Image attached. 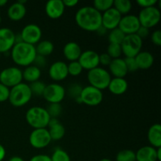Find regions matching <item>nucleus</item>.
<instances>
[{
    "label": "nucleus",
    "instance_id": "obj_1",
    "mask_svg": "<svg viewBox=\"0 0 161 161\" xmlns=\"http://www.w3.org/2000/svg\"><path fill=\"white\" fill-rule=\"evenodd\" d=\"M75 20L81 29L97 31L102 27V14L93 6H83L75 13Z\"/></svg>",
    "mask_w": 161,
    "mask_h": 161
},
{
    "label": "nucleus",
    "instance_id": "obj_2",
    "mask_svg": "<svg viewBox=\"0 0 161 161\" xmlns=\"http://www.w3.org/2000/svg\"><path fill=\"white\" fill-rule=\"evenodd\" d=\"M36 55V47L24 42L15 43L10 50V56L13 61L17 65L22 67L31 65Z\"/></svg>",
    "mask_w": 161,
    "mask_h": 161
},
{
    "label": "nucleus",
    "instance_id": "obj_3",
    "mask_svg": "<svg viewBox=\"0 0 161 161\" xmlns=\"http://www.w3.org/2000/svg\"><path fill=\"white\" fill-rule=\"evenodd\" d=\"M25 119L33 129H40L47 128L50 117L45 108L33 106L26 112Z\"/></svg>",
    "mask_w": 161,
    "mask_h": 161
},
{
    "label": "nucleus",
    "instance_id": "obj_4",
    "mask_svg": "<svg viewBox=\"0 0 161 161\" xmlns=\"http://www.w3.org/2000/svg\"><path fill=\"white\" fill-rule=\"evenodd\" d=\"M32 97L29 85L25 83L20 84L9 89V95L8 101L14 107H22L27 105Z\"/></svg>",
    "mask_w": 161,
    "mask_h": 161
},
{
    "label": "nucleus",
    "instance_id": "obj_5",
    "mask_svg": "<svg viewBox=\"0 0 161 161\" xmlns=\"http://www.w3.org/2000/svg\"><path fill=\"white\" fill-rule=\"evenodd\" d=\"M112 77L108 70L102 67H97L88 71L87 80L90 86H92L100 91L108 88Z\"/></svg>",
    "mask_w": 161,
    "mask_h": 161
},
{
    "label": "nucleus",
    "instance_id": "obj_6",
    "mask_svg": "<svg viewBox=\"0 0 161 161\" xmlns=\"http://www.w3.org/2000/svg\"><path fill=\"white\" fill-rule=\"evenodd\" d=\"M138 17L141 26L150 29L160 23L161 19L160 8L156 6L142 9Z\"/></svg>",
    "mask_w": 161,
    "mask_h": 161
},
{
    "label": "nucleus",
    "instance_id": "obj_7",
    "mask_svg": "<svg viewBox=\"0 0 161 161\" xmlns=\"http://www.w3.org/2000/svg\"><path fill=\"white\" fill-rule=\"evenodd\" d=\"M143 40L136 34L126 36L121 43L122 53L125 58H135L142 49Z\"/></svg>",
    "mask_w": 161,
    "mask_h": 161
},
{
    "label": "nucleus",
    "instance_id": "obj_8",
    "mask_svg": "<svg viewBox=\"0 0 161 161\" xmlns=\"http://www.w3.org/2000/svg\"><path fill=\"white\" fill-rule=\"evenodd\" d=\"M23 82L22 70L12 66L4 69L0 72V83L8 88H12Z\"/></svg>",
    "mask_w": 161,
    "mask_h": 161
},
{
    "label": "nucleus",
    "instance_id": "obj_9",
    "mask_svg": "<svg viewBox=\"0 0 161 161\" xmlns=\"http://www.w3.org/2000/svg\"><path fill=\"white\" fill-rule=\"evenodd\" d=\"M65 95V88L59 83H53L46 85L42 97L49 104H61V102L64 100Z\"/></svg>",
    "mask_w": 161,
    "mask_h": 161
},
{
    "label": "nucleus",
    "instance_id": "obj_10",
    "mask_svg": "<svg viewBox=\"0 0 161 161\" xmlns=\"http://www.w3.org/2000/svg\"><path fill=\"white\" fill-rule=\"evenodd\" d=\"M80 97L81 103L89 106H97L103 101V93L100 90L88 85L83 87Z\"/></svg>",
    "mask_w": 161,
    "mask_h": 161
},
{
    "label": "nucleus",
    "instance_id": "obj_11",
    "mask_svg": "<svg viewBox=\"0 0 161 161\" xmlns=\"http://www.w3.org/2000/svg\"><path fill=\"white\" fill-rule=\"evenodd\" d=\"M52 142L47 128L34 129L29 135V143L37 149L47 147Z\"/></svg>",
    "mask_w": 161,
    "mask_h": 161
},
{
    "label": "nucleus",
    "instance_id": "obj_12",
    "mask_svg": "<svg viewBox=\"0 0 161 161\" xmlns=\"http://www.w3.org/2000/svg\"><path fill=\"white\" fill-rule=\"evenodd\" d=\"M20 36L22 42L36 46L41 41L42 31L39 25L36 24H28L22 28Z\"/></svg>",
    "mask_w": 161,
    "mask_h": 161
},
{
    "label": "nucleus",
    "instance_id": "obj_13",
    "mask_svg": "<svg viewBox=\"0 0 161 161\" xmlns=\"http://www.w3.org/2000/svg\"><path fill=\"white\" fill-rule=\"evenodd\" d=\"M140 26L141 25L138 16L129 14L127 15L122 16L118 28L123 31L125 36H128V35L136 34Z\"/></svg>",
    "mask_w": 161,
    "mask_h": 161
},
{
    "label": "nucleus",
    "instance_id": "obj_14",
    "mask_svg": "<svg viewBox=\"0 0 161 161\" xmlns=\"http://www.w3.org/2000/svg\"><path fill=\"white\" fill-rule=\"evenodd\" d=\"M122 15L114 7L102 14V26L108 31L115 29L119 26Z\"/></svg>",
    "mask_w": 161,
    "mask_h": 161
},
{
    "label": "nucleus",
    "instance_id": "obj_15",
    "mask_svg": "<svg viewBox=\"0 0 161 161\" xmlns=\"http://www.w3.org/2000/svg\"><path fill=\"white\" fill-rule=\"evenodd\" d=\"M16 43V34L9 28H0V53L10 52Z\"/></svg>",
    "mask_w": 161,
    "mask_h": 161
},
{
    "label": "nucleus",
    "instance_id": "obj_16",
    "mask_svg": "<svg viewBox=\"0 0 161 161\" xmlns=\"http://www.w3.org/2000/svg\"><path fill=\"white\" fill-rule=\"evenodd\" d=\"M78 61L81 64L83 70L86 69L90 71L99 67V54L94 50H87L82 52Z\"/></svg>",
    "mask_w": 161,
    "mask_h": 161
},
{
    "label": "nucleus",
    "instance_id": "obj_17",
    "mask_svg": "<svg viewBox=\"0 0 161 161\" xmlns=\"http://www.w3.org/2000/svg\"><path fill=\"white\" fill-rule=\"evenodd\" d=\"M48 72L50 79L56 82L62 81L69 76L67 64L61 61L53 62L49 68Z\"/></svg>",
    "mask_w": 161,
    "mask_h": 161
},
{
    "label": "nucleus",
    "instance_id": "obj_18",
    "mask_svg": "<svg viewBox=\"0 0 161 161\" xmlns=\"http://www.w3.org/2000/svg\"><path fill=\"white\" fill-rule=\"evenodd\" d=\"M65 10V6L62 0H50L45 5V13L51 19L61 17Z\"/></svg>",
    "mask_w": 161,
    "mask_h": 161
},
{
    "label": "nucleus",
    "instance_id": "obj_19",
    "mask_svg": "<svg viewBox=\"0 0 161 161\" xmlns=\"http://www.w3.org/2000/svg\"><path fill=\"white\" fill-rule=\"evenodd\" d=\"M108 69L110 75H113L114 78H125L128 73L124 58H119L112 60L111 63L108 65Z\"/></svg>",
    "mask_w": 161,
    "mask_h": 161
},
{
    "label": "nucleus",
    "instance_id": "obj_20",
    "mask_svg": "<svg viewBox=\"0 0 161 161\" xmlns=\"http://www.w3.org/2000/svg\"><path fill=\"white\" fill-rule=\"evenodd\" d=\"M26 14V6L19 1L11 4L7 9L8 17L13 21H20L25 17Z\"/></svg>",
    "mask_w": 161,
    "mask_h": 161
},
{
    "label": "nucleus",
    "instance_id": "obj_21",
    "mask_svg": "<svg viewBox=\"0 0 161 161\" xmlns=\"http://www.w3.org/2000/svg\"><path fill=\"white\" fill-rule=\"evenodd\" d=\"M47 127L52 141H59L65 135V128L58 119H50Z\"/></svg>",
    "mask_w": 161,
    "mask_h": 161
},
{
    "label": "nucleus",
    "instance_id": "obj_22",
    "mask_svg": "<svg viewBox=\"0 0 161 161\" xmlns=\"http://www.w3.org/2000/svg\"><path fill=\"white\" fill-rule=\"evenodd\" d=\"M82 52L83 51L80 46L75 42H67L63 48L64 57L68 61H69V62L78 61Z\"/></svg>",
    "mask_w": 161,
    "mask_h": 161
},
{
    "label": "nucleus",
    "instance_id": "obj_23",
    "mask_svg": "<svg viewBox=\"0 0 161 161\" xmlns=\"http://www.w3.org/2000/svg\"><path fill=\"white\" fill-rule=\"evenodd\" d=\"M135 155L136 161H158L157 149L151 146H142L135 153Z\"/></svg>",
    "mask_w": 161,
    "mask_h": 161
},
{
    "label": "nucleus",
    "instance_id": "obj_24",
    "mask_svg": "<svg viewBox=\"0 0 161 161\" xmlns=\"http://www.w3.org/2000/svg\"><path fill=\"white\" fill-rule=\"evenodd\" d=\"M128 88V83L125 78H112L107 89L115 95H122Z\"/></svg>",
    "mask_w": 161,
    "mask_h": 161
},
{
    "label": "nucleus",
    "instance_id": "obj_25",
    "mask_svg": "<svg viewBox=\"0 0 161 161\" xmlns=\"http://www.w3.org/2000/svg\"><path fill=\"white\" fill-rule=\"evenodd\" d=\"M135 58L138 69L142 70H147L150 69L154 63L153 55L149 51L142 50Z\"/></svg>",
    "mask_w": 161,
    "mask_h": 161
},
{
    "label": "nucleus",
    "instance_id": "obj_26",
    "mask_svg": "<svg viewBox=\"0 0 161 161\" xmlns=\"http://www.w3.org/2000/svg\"><path fill=\"white\" fill-rule=\"evenodd\" d=\"M147 138L151 146L156 149L161 148V126L160 124H154L149 127Z\"/></svg>",
    "mask_w": 161,
    "mask_h": 161
},
{
    "label": "nucleus",
    "instance_id": "obj_27",
    "mask_svg": "<svg viewBox=\"0 0 161 161\" xmlns=\"http://www.w3.org/2000/svg\"><path fill=\"white\" fill-rule=\"evenodd\" d=\"M41 75H42L41 69L36 66L33 65V64L25 67L24 71H22L23 80L29 83H34V82L39 80Z\"/></svg>",
    "mask_w": 161,
    "mask_h": 161
},
{
    "label": "nucleus",
    "instance_id": "obj_28",
    "mask_svg": "<svg viewBox=\"0 0 161 161\" xmlns=\"http://www.w3.org/2000/svg\"><path fill=\"white\" fill-rule=\"evenodd\" d=\"M35 47H36V53L45 58L51 54L54 50V45L51 41L49 40L40 41Z\"/></svg>",
    "mask_w": 161,
    "mask_h": 161
},
{
    "label": "nucleus",
    "instance_id": "obj_29",
    "mask_svg": "<svg viewBox=\"0 0 161 161\" xmlns=\"http://www.w3.org/2000/svg\"><path fill=\"white\" fill-rule=\"evenodd\" d=\"M113 7L122 16L127 15L132 9V3L129 0H114Z\"/></svg>",
    "mask_w": 161,
    "mask_h": 161
},
{
    "label": "nucleus",
    "instance_id": "obj_30",
    "mask_svg": "<svg viewBox=\"0 0 161 161\" xmlns=\"http://www.w3.org/2000/svg\"><path fill=\"white\" fill-rule=\"evenodd\" d=\"M125 36V35L123 33V31L119 28H116L109 31L108 36V40L109 43L121 45Z\"/></svg>",
    "mask_w": 161,
    "mask_h": 161
},
{
    "label": "nucleus",
    "instance_id": "obj_31",
    "mask_svg": "<svg viewBox=\"0 0 161 161\" xmlns=\"http://www.w3.org/2000/svg\"><path fill=\"white\" fill-rule=\"evenodd\" d=\"M116 161H136L135 151L131 149H123L119 151L116 157Z\"/></svg>",
    "mask_w": 161,
    "mask_h": 161
},
{
    "label": "nucleus",
    "instance_id": "obj_32",
    "mask_svg": "<svg viewBox=\"0 0 161 161\" xmlns=\"http://www.w3.org/2000/svg\"><path fill=\"white\" fill-rule=\"evenodd\" d=\"M93 7L102 14L113 7V0H95L93 3Z\"/></svg>",
    "mask_w": 161,
    "mask_h": 161
},
{
    "label": "nucleus",
    "instance_id": "obj_33",
    "mask_svg": "<svg viewBox=\"0 0 161 161\" xmlns=\"http://www.w3.org/2000/svg\"><path fill=\"white\" fill-rule=\"evenodd\" d=\"M28 85H29V87L30 90H31L32 96L36 95V97H42L44 90L46 88V84L43 82L40 81V80H38V81L31 83Z\"/></svg>",
    "mask_w": 161,
    "mask_h": 161
},
{
    "label": "nucleus",
    "instance_id": "obj_34",
    "mask_svg": "<svg viewBox=\"0 0 161 161\" xmlns=\"http://www.w3.org/2000/svg\"><path fill=\"white\" fill-rule=\"evenodd\" d=\"M46 109H47L50 119H58V117L62 113V106L59 103L49 104Z\"/></svg>",
    "mask_w": 161,
    "mask_h": 161
},
{
    "label": "nucleus",
    "instance_id": "obj_35",
    "mask_svg": "<svg viewBox=\"0 0 161 161\" xmlns=\"http://www.w3.org/2000/svg\"><path fill=\"white\" fill-rule=\"evenodd\" d=\"M50 159L51 161H71V158L68 153L61 148H58L53 151Z\"/></svg>",
    "mask_w": 161,
    "mask_h": 161
},
{
    "label": "nucleus",
    "instance_id": "obj_36",
    "mask_svg": "<svg viewBox=\"0 0 161 161\" xmlns=\"http://www.w3.org/2000/svg\"><path fill=\"white\" fill-rule=\"evenodd\" d=\"M107 53L110 56L112 59H116L121 57L122 53V49L121 46L119 44L109 43L107 47Z\"/></svg>",
    "mask_w": 161,
    "mask_h": 161
},
{
    "label": "nucleus",
    "instance_id": "obj_37",
    "mask_svg": "<svg viewBox=\"0 0 161 161\" xmlns=\"http://www.w3.org/2000/svg\"><path fill=\"white\" fill-rule=\"evenodd\" d=\"M67 65L69 75H72V76H78L83 71V69L82 68L81 64L79 63L78 61H71Z\"/></svg>",
    "mask_w": 161,
    "mask_h": 161
},
{
    "label": "nucleus",
    "instance_id": "obj_38",
    "mask_svg": "<svg viewBox=\"0 0 161 161\" xmlns=\"http://www.w3.org/2000/svg\"><path fill=\"white\" fill-rule=\"evenodd\" d=\"M82 90H83V86L81 85L77 84V83H73V84H71L69 86L67 93L69 97L76 100V99H78L80 97Z\"/></svg>",
    "mask_w": 161,
    "mask_h": 161
},
{
    "label": "nucleus",
    "instance_id": "obj_39",
    "mask_svg": "<svg viewBox=\"0 0 161 161\" xmlns=\"http://www.w3.org/2000/svg\"><path fill=\"white\" fill-rule=\"evenodd\" d=\"M124 61H125L128 72H135L137 70H138V65H137L135 58H124Z\"/></svg>",
    "mask_w": 161,
    "mask_h": 161
},
{
    "label": "nucleus",
    "instance_id": "obj_40",
    "mask_svg": "<svg viewBox=\"0 0 161 161\" xmlns=\"http://www.w3.org/2000/svg\"><path fill=\"white\" fill-rule=\"evenodd\" d=\"M9 95V88L0 83V103L8 101Z\"/></svg>",
    "mask_w": 161,
    "mask_h": 161
},
{
    "label": "nucleus",
    "instance_id": "obj_41",
    "mask_svg": "<svg viewBox=\"0 0 161 161\" xmlns=\"http://www.w3.org/2000/svg\"><path fill=\"white\" fill-rule=\"evenodd\" d=\"M157 3H158V0H138L137 1V4L140 7H142V9L156 6Z\"/></svg>",
    "mask_w": 161,
    "mask_h": 161
},
{
    "label": "nucleus",
    "instance_id": "obj_42",
    "mask_svg": "<svg viewBox=\"0 0 161 161\" xmlns=\"http://www.w3.org/2000/svg\"><path fill=\"white\" fill-rule=\"evenodd\" d=\"M151 41L157 47L161 46V31L160 29L155 30L151 35Z\"/></svg>",
    "mask_w": 161,
    "mask_h": 161
},
{
    "label": "nucleus",
    "instance_id": "obj_43",
    "mask_svg": "<svg viewBox=\"0 0 161 161\" xmlns=\"http://www.w3.org/2000/svg\"><path fill=\"white\" fill-rule=\"evenodd\" d=\"M32 64L40 69H43V68L47 65V58H46L45 57H42L37 54L36 58H35V61Z\"/></svg>",
    "mask_w": 161,
    "mask_h": 161
},
{
    "label": "nucleus",
    "instance_id": "obj_44",
    "mask_svg": "<svg viewBox=\"0 0 161 161\" xmlns=\"http://www.w3.org/2000/svg\"><path fill=\"white\" fill-rule=\"evenodd\" d=\"M112 58L107 53H103L99 54V64L103 66H108L112 61Z\"/></svg>",
    "mask_w": 161,
    "mask_h": 161
},
{
    "label": "nucleus",
    "instance_id": "obj_45",
    "mask_svg": "<svg viewBox=\"0 0 161 161\" xmlns=\"http://www.w3.org/2000/svg\"><path fill=\"white\" fill-rule=\"evenodd\" d=\"M136 35L140 38L141 39H145L149 36V29L147 28H145V27L140 26V28H138V30L137 31Z\"/></svg>",
    "mask_w": 161,
    "mask_h": 161
},
{
    "label": "nucleus",
    "instance_id": "obj_46",
    "mask_svg": "<svg viewBox=\"0 0 161 161\" xmlns=\"http://www.w3.org/2000/svg\"><path fill=\"white\" fill-rule=\"evenodd\" d=\"M29 161H51L50 157L46 154H37L30 159Z\"/></svg>",
    "mask_w": 161,
    "mask_h": 161
},
{
    "label": "nucleus",
    "instance_id": "obj_47",
    "mask_svg": "<svg viewBox=\"0 0 161 161\" xmlns=\"http://www.w3.org/2000/svg\"><path fill=\"white\" fill-rule=\"evenodd\" d=\"M63 3H64L65 8H72L76 6L79 3V1L78 0H64Z\"/></svg>",
    "mask_w": 161,
    "mask_h": 161
},
{
    "label": "nucleus",
    "instance_id": "obj_48",
    "mask_svg": "<svg viewBox=\"0 0 161 161\" xmlns=\"http://www.w3.org/2000/svg\"><path fill=\"white\" fill-rule=\"evenodd\" d=\"M6 149H5L3 145L0 144V161L4 160L5 157H6Z\"/></svg>",
    "mask_w": 161,
    "mask_h": 161
},
{
    "label": "nucleus",
    "instance_id": "obj_49",
    "mask_svg": "<svg viewBox=\"0 0 161 161\" xmlns=\"http://www.w3.org/2000/svg\"><path fill=\"white\" fill-rule=\"evenodd\" d=\"M9 161H25L23 158H21L20 157H17V156H14V157H12L10 159H9Z\"/></svg>",
    "mask_w": 161,
    "mask_h": 161
},
{
    "label": "nucleus",
    "instance_id": "obj_50",
    "mask_svg": "<svg viewBox=\"0 0 161 161\" xmlns=\"http://www.w3.org/2000/svg\"><path fill=\"white\" fill-rule=\"evenodd\" d=\"M157 160L158 161L161 160V148L157 149Z\"/></svg>",
    "mask_w": 161,
    "mask_h": 161
},
{
    "label": "nucleus",
    "instance_id": "obj_51",
    "mask_svg": "<svg viewBox=\"0 0 161 161\" xmlns=\"http://www.w3.org/2000/svg\"><path fill=\"white\" fill-rule=\"evenodd\" d=\"M8 3L7 0H0V7H3V6H6Z\"/></svg>",
    "mask_w": 161,
    "mask_h": 161
},
{
    "label": "nucleus",
    "instance_id": "obj_52",
    "mask_svg": "<svg viewBox=\"0 0 161 161\" xmlns=\"http://www.w3.org/2000/svg\"><path fill=\"white\" fill-rule=\"evenodd\" d=\"M99 161H113V160H109V159H107V158H104V159H102V160H99Z\"/></svg>",
    "mask_w": 161,
    "mask_h": 161
},
{
    "label": "nucleus",
    "instance_id": "obj_53",
    "mask_svg": "<svg viewBox=\"0 0 161 161\" xmlns=\"http://www.w3.org/2000/svg\"><path fill=\"white\" fill-rule=\"evenodd\" d=\"M2 23V17H1V15H0V25H1Z\"/></svg>",
    "mask_w": 161,
    "mask_h": 161
},
{
    "label": "nucleus",
    "instance_id": "obj_54",
    "mask_svg": "<svg viewBox=\"0 0 161 161\" xmlns=\"http://www.w3.org/2000/svg\"><path fill=\"white\" fill-rule=\"evenodd\" d=\"M0 58H1V53H0Z\"/></svg>",
    "mask_w": 161,
    "mask_h": 161
}]
</instances>
